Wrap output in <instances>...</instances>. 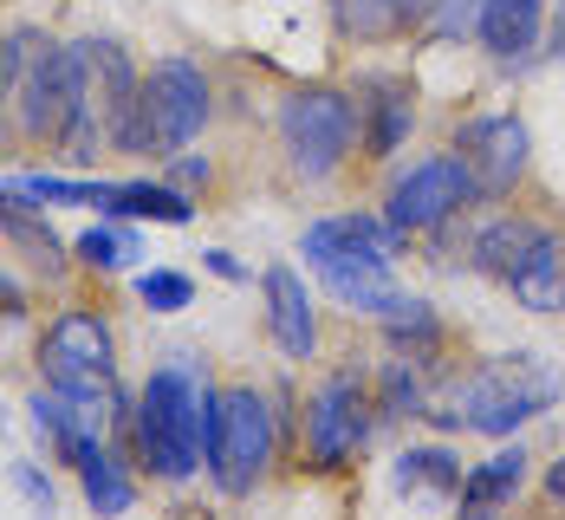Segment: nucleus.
<instances>
[{"instance_id": "17", "label": "nucleus", "mask_w": 565, "mask_h": 520, "mask_svg": "<svg viewBox=\"0 0 565 520\" xmlns=\"http://www.w3.org/2000/svg\"><path fill=\"white\" fill-rule=\"evenodd\" d=\"M326 7H332V26L358 46H384V40L416 33V13H423V0H326Z\"/></svg>"}, {"instance_id": "24", "label": "nucleus", "mask_w": 565, "mask_h": 520, "mask_svg": "<svg viewBox=\"0 0 565 520\" xmlns=\"http://www.w3.org/2000/svg\"><path fill=\"white\" fill-rule=\"evenodd\" d=\"M0 234H7L40 274H65V247H58V234L46 229V215H40L33 202H7V195H0Z\"/></svg>"}, {"instance_id": "19", "label": "nucleus", "mask_w": 565, "mask_h": 520, "mask_svg": "<svg viewBox=\"0 0 565 520\" xmlns=\"http://www.w3.org/2000/svg\"><path fill=\"white\" fill-rule=\"evenodd\" d=\"M312 274L351 312H384L396 299V267H384V261H339V267H312Z\"/></svg>"}, {"instance_id": "26", "label": "nucleus", "mask_w": 565, "mask_h": 520, "mask_svg": "<svg viewBox=\"0 0 565 520\" xmlns=\"http://www.w3.org/2000/svg\"><path fill=\"white\" fill-rule=\"evenodd\" d=\"M78 481H85V501H92L98 514H130V508H137V481L117 468V456L105 443H92V449L78 456Z\"/></svg>"}, {"instance_id": "28", "label": "nucleus", "mask_w": 565, "mask_h": 520, "mask_svg": "<svg viewBox=\"0 0 565 520\" xmlns=\"http://www.w3.org/2000/svg\"><path fill=\"white\" fill-rule=\"evenodd\" d=\"M137 299L150 312H182V306H195V280L175 267H150V274H137Z\"/></svg>"}, {"instance_id": "12", "label": "nucleus", "mask_w": 565, "mask_h": 520, "mask_svg": "<svg viewBox=\"0 0 565 520\" xmlns=\"http://www.w3.org/2000/svg\"><path fill=\"white\" fill-rule=\"evenodd\" d=\"M351 98H358V144H364V157L391 163L396 150L409 144V130H416V92H409V78L371 72V78H358Z\"/></svg>"}, {"instance_id": "4", "label": "nucleus", "mask_w": 565, "mask_h": 520, "mask_svg": "<svg viewBox=\"0 0 565 520\" xmlns=\"http://www.w3.org/2000/svg\"><path fill=\"white\" fill-rule=\"evenodd\" d=\"M280 429H274V404L254 384H227L215 391V416H209V475L227 501L254 495L274 468Z\"/></svg>"}, {"instance_id": "16", "label": "nucleus", "mask_w": 565, "mask_h": 520, "mask_svg": "<svg viewBox=\"0 0 565 520\" xmlns=\"http://www.w3.org/2000/svg\"><path fill=\"white\" fill-rule=\"evenodd\" d=\"M520 488H526V449L513 443V449H494L488 463H475L468 475H461L455 508H461V514H475V520H488L494 508H508Z\"/></svg>"}, {"instance_id": "13", "label": "nucleus", "mask_w": 565, "mask_h": 520, "mask_svg": "<svg viewBox=\"0 0 565 520\" xmlns=\"http://www.w3.org/2000/svg\"><path fill=\"white\" fill-rule=\"evenodd\" d=\"M396 247H403V234L384 215H358V209L312 222L306 241H299V254L312 267H339V261H384V267H396Z\"/></svg>"}, {"instance_id": "31", "label": "nucleus", "mask_w": 565, "mask_h": 520, "mask_svg": "<svg viewBox=\"0 0 565 520\" xmlns=\"http://www.w3.org/2000/svg\"><path fill=\"white\" fill-rule=\"evenodd\" d=\"M209 157H170V182L175 189H209Z\"/></svg>"}, {"instance_id": "33", "label": "nucleus", "mask_w": 565, "mask_h": 520, "mask_svg": "<svg viewBox=\"0 0 565 520\" xmlns=\"http://www.w3.org/2000/svg\"><path fill=\"white\" fill-rule=\"evenodd\" d=\"M20 312H26V293L0 274V319H20Z\"/></svg>"}, {"instance_id": "27", "label": "nucleus", "mask_w": 565, "mask_h": 520, "mask_svg": "<svg viewBox=\"0 0 565 520\" xmlns=\"http://www.w3.org/2000/svg\"><path fill=\"white\" fill-rule=\"evenodd\" d=\"M481 7H488V0H423L416 33L436 40V46H455V40H468V33L481 26Z\"/></svg>"}, {"instance_id": "11", "label": "nucleus", "mask_w": 565, "mask_h": 520, "mask_svg": "<svg viewBox=\"0 0 565 520\" xmlns=\"http://www.w3.org/2000/svg\"><path fill=\"white\" fill-rule=\"evenodd\" d=\"M209 112H215V105H209L202 65H189V59H157V65H150V78H143V117H150L163 157H175L182 144H195L202 124H209Z\"/></svg>"}, {"instance_id": "2", "label": "nucleus", "mask_w": 565, "mask_h": 520, "mask_svg": "<svg viewBox=\"0 0 565 520\" xmlns=\"http://www.w3.org/2000/svg\"><path fill=\"white\" fill-rule=\"evenodd\" d=\"M209 416H215V384L202 371V358H170L150 371L143 397H137V456L157 481L182 488L195 468L209 463Z\"/></svg>"}, {"instance_id": "35", "label": "nucleus", "mask_w": 565, "mask_h": 520, "mask_svg": "<svg viewBox=\"0 0 565 520\" xmlns=\"http://www.w3.org/2000/svg\"><path fill=\"white\" fill-rule=\"evenodd\" d=\"M546 501H565V456L546 468Z\"/></svg>"}, {"instance_id": "36", "label": "nucleus", "mask_w": 565, "mask_h": 520, "mask_svg": "<svg viewBox=\"0 0 565 520\" xmlns=\"http://www.w3.org/2000/svg\"><path fill=\"white\" fill-rule=\"evenodd\" d=\"M553 53L565 59V0H559V20H553Z\"/></svg>"}, {"instance_id": "21", "label": "nucleus", "mask_w": 565, "mask_h": 520, "mask_svg": "<svg viewBox=\"0 0 565 520\" xmlns=\"http://www.w3.org/2000/svg\"><path fill=\"white\" fill-rule=\"evenodd\" d=\"M377 416H429V358L416 351H391L377 364Z\"/></svg>"}, {"instance_id": "37", "label": "nucleus", "mask_w": 565, "mask_h": 520, "mask_svg": "<svg viewBox=\"0 0 565 520\" xmlns=\"http://www.w3.org/2000/svg\"><path fill=\"white\" fill-rule=\"evenodd\" d=\"M0 429H7V410H0Z\"/></svg>"}, {"instance_id": "22", "label": "nucleus", "mask_w": 565, "mask_h": 520, "mask_svg": "<svg viewBox=\"0 0 565 520\" xmlns=\"http://www.w3.org/2000/svg\"><path fill=\"white\" fill-rule=\"evenodd\" d=\"M461 456L455 449H443V443H423V449H403L391 468V481L403 488V495H436V501H455L461 495Z\"/></svg>"}, {"instance_id": "1", "label": "nucleus", "mask_w": 565, "mask_h": 520, "mask_svg": "<svg viewBox=\"0 0 565 520\" xmlns=\"http://www.w3.org/2000/svg\"><path fill=\"white\" fill-rule=\"evenodd\" d=\"M13 105H20L26 144L65 150L78 170H92L111 150L105 144V124L92 112V85H85V53L78 46L20 33V85H13Z\"/></svg>"}, {"instance_id": "30", "label": "nucleus", "mask_w": 565, "mask_h": 520, "mask_svg": "<svg viewBox=\"0 0 565 520\" xmlns=\"http://www.w3.org/2000/svg\"><path fill=\"white\" fill-rule=\"evenodd\" d=\"M13 481H20V495H26V501H40V508L53 514V481H46L40 468H33V463H13Z\"/></svg>"}, {"instance_id": "10", "label": "nucleus", "mask_w": 565, "mask_h": 520, "mask_svg": "<svg viewBox=\"0 0 565 520\" xmlns=\"http://www.w3.org/2000/svg\"><path fill=\"white\" fill-rule=\"evenodd\" d=\"M455 157L468 163L475 189H481V202H501V195L520 189V176H526L533 137H526V124H520L513 112L468 117V124H455Z\"/></svg>"}, {"instance_id": "14", "label": "nucleus", "mask_w": 565, "mask_h": 520, "mask_svg": "<svg viewBox=\"0 0 565 520\" xmlns=\"http://www.w3.org/2000/svg\"><path fill=\"white\" fill-rule=\"evenodd\" d=\"M267 339L280 346V358L292 364H306L312 351H319V306H312V287L292 274V267H267Z\"/></svg>"}, {"instance_id": "18", "label": "nucleus", "mask_w": 565, "mask_h": 520, "mask_svg": "<svg viewBox=\"0 0 565 520\" xmlns=\"http://www.w3.org/2000/svg\"><path fill=\"white\" fill-rule=\"evenodd\" d=\"M508 293L526 306V312H559L565 306V234H540V247L513 267Z\"/></svg>"}, {"instance_id": "29", "label": "nucleus", "mask_w": 565, "mask_h": 520, "mask_svg": "<svg viewBox=\"0 0 565 520\" xmlns=\"http://www.w3.org/2000/svg\"><path fill=\"white\" fill-rule=\"evenodd\" d=\"M130 254H137V241H130L124 229H85L78 234V261H85L92 274H117Z\"/></svg>"}, {"instance_id": "6", "label": "nucleus", "mask_w": 565, "mask_h": 520, "mask_svg": "<svg viewBox=\"0 0 565 520\" xmlns=\"http://www.w3.org/2000/svg\"><path fill=\"white\" fill-rule=\"evenodd\" d=\"M371 423H377V391L364 384V371H351V364L332 371L306 404V463L319 475L351 468L371 443Z\"/></svg>"}, {"instance_id": "9", "label": "nucleus", "mask_w": 565, "mask_h": 520, "mask_svg": "<svg viewBox=\"0 0 565 520\" xmlns=\"http://www.w3.org/2000/svg\"><path fill=\"white\" fill-rule=\"evenodd\" d=\"M40 378L58 391H111L117 378V339L105 326V312H58L53 326L40 332Z\"/></svg>"}, {"instance_id": "15", "label": "nucleus", "mask_w": 565, "mask_h": 520, "mask_svg": "<svg viewBox=\"0 0 565 520\" xmlns=\"http://www.w3.org/2000/svg\"><path fill=\"white\" fill-rule=\"evenodd\" d=\"M475 40L501 65H526L540 53V40H546V0H488Z\"/></svg>"}, {"instance_id": "3", "label": "nucleus", "mask_w": 565, "mask_h": 520, "mask_svg": "<svg viewBox=\"0 0 565 520\" xmlns=\"http://www.w3.org/2000/svg\"><path fill=\"white\" fill-rule=\"evenodd\" d=\"M559 397V378L533 358V351H501L481 358L461 384H455L449 410H429L436 429H481V436H513L520 423L546 416Z\"/></svg>"}, {"instance_id": "25", "label": "nucleus", "mask_w": 565, "mask_h": 520, "mask_svg": "<svg viewBox=\"0 0 565 520\" xmlns=\"http://www.w3.org/2000/svg\"><path fill=\"white\" fill-rule=\"evenodd\" d=\"M377 319H384V332H391L396 351H416V358H436V351H443V319H436V306L416 299V293H396Z\"/></svg>"}, {"instance_id": "8", "label": "nucleus", "mask_w": 565, "mask_h": 520, "mask_svg": "<svg viewBox=\"0 0 565 520\" xmlns=\"http://www.w3.org/2000/svg\"><path fill=\"white\" fill-rule=\"evenodd\" d=\"M468 202H481V189H475L468 163L449 150V157H423V163H409V170L396 176L391 195H384V222L396 234H436Z\"/></svg>"}, {"instance_id": "34", "label": "nucleus", "mask_w": 565, "mask_h": 520, "mask_svg": "<svg viewBox=\"0 0 565 520\" xmlns=\"http://www.w3.org/2000/svg\"><path fill=\"white\" fill-rule=\"evenodd\" d=\"M209 267H215V274H222V280H241V274H247V267H241V261H234V254H222V247H209Z\"/></svg>"}, {"instance_id": "7", "label": "nucleus", "mask_w": 565, "mask_h": 520, "mask_svg": "<svg viewBox=\"0 0 565 520\" xmlns=\"http://www.w3.org/2000/svg\"><path fill=\"white\" fill-rule=\"evenodd\" d=\"M78 53H85V85H92V112L105 124V144L124 157H163L157 130L143 117V78H137L130 53L117 40H78Z\"/></svg>"}, {"instance_id": "32", "label": "nucleus", "mask_w": 565, "mask_h": 520, "mask_svg": "<svg viewBox=\"0 0 565 520\" xmlns=\"http://www.w3.org/2000/svg\"><path fill=\"white\" fill-rule=\"evenodd\" d=\"M13 85H20V40H7V33H0V112H7Z\"/></svg>"}, {"instance_id": "5", "label": "nucleus", "mask_w": 565, "mask_h": 520, "mask_svg": "<svg viewBox=\"0 0 565 520\" xmlns=\"http://www.w3.org/2000/svg\"><path fill=\"white\" fill-rule=\"evenodd\" d=\"M358 144V98L339 85H299L280 105V150L292 176L326 182Z\"/></svg>"}, {"instance_id": "20", "label": "nucleus", "mask_w": 565, "mask_h": 520, "mask_svg": "<svg viewBox=\"0 0 565 520\" xmlns=\"http://www.w3.org/2000/svg\"><path fill=\"white\" fill-rule=\"evenodd\" d=\"M540 234H546V229H540V222H526V215H494L488 229L475 234V247H468V254H475V267H481V274H494V280L508 287L513 267L540 247Z\"/></svg>"}, {"instance_id": "23", "label": "nucleus", "mask_w": 565, "mask_h": 520, "mask_svg": "<svg viewBox=\"0 0 565 520\" xmlns=\"http://www.w3.org/2000/svg\"><path fill=\"white\" fill-rule=\"evenodd\" d=\"M98 209H111V215H150V222H195V202L175 189V182H105V202Z\"/></svg>"}]
</instances>
